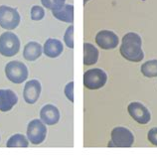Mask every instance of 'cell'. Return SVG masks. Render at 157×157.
Segmentation results:
<instances>
[{"mask_svg": "<svg viewBox=\"0 0 157 157\" xmlns=\"http://www.w3.org/2000/svg\"><path fill=\"white\" fill-rule=\"evenodd\" d=\"M119 51L124 59L134 63H138L144 58L142 40L140 36L134 32H129L123 36Z\"/></svg>", "mask_w": 157, "mask_h": 157, "instance_id": "6da1fadb", "label": "cell"}, {"mask_svg": "<svg viewBox=\"0 0 157 157\" xmlns=\"http://www.w3.org/2000/svg\"><path fill=\"white\" fill-rule=\"evenodd\" d=\"M20 40L14 33L5 32L0 36V54L4 57H13L19 52Z\"/></svg>", "mask_w": 157, "mask_h": 157, "instance_id": "7a4b0ae2", "label": "cell"}, {"mask_svg": "<svg viewBox=\"0 0 157 157\" xmlns=\"http://www.w3.org/2000/svg\"><path fill=\"white\" fill-rule=\"evenodd\" d=\"M5 75L10 82L21 84L28 78V69L19 61H11L5 67Z\"/></svg>", "mask_w": 157, "mask_h": 157, "instance_id": "3957f363", "label": "cell"}, {"mask_svg": "<svg viewBox=\"0 0 157 157\" xmlns=\"http://www.w3.org/2000/svg\"><path fill=\"white\" fill-rule=\"evenodd\" d=\"M134 142V136L125 127H115L111 130V140L109 147H131Z\"/></svg>", "mask_w": 157, "mask_h": 157, "instance_id": "277c9868", "label": "cell"}, {"mask_svg": "<svg viewBox=\"0 0 157 157\" xmlns=\"http://www.w3.org/2000/svg\"><path fill=\"white\" fill-rule=\"evenodd\" d=\"M107 80L106 74L101 69H92L84 74V86L89 90L102 88Z\"/></svg>", "mask_w": 157, "mask_h": 157, "instance_id": "5b68a950", "label": "cell"}, {"mask_svg": "<svg viewBox=\"0 0 157 157\" xmlns=\"http://www.w3.org/2000/svg\"><path fill=\"white\" fill-rule=\"evenodd\" d=\"M20 15L15 8L0 6V26L6 30H13L19 25Z\"/></svg>", "mask_w": 157, "mask_h": 157, "instance_id": "8992f818", "label": "cell"}, {"mask_svg": "<svg viewBox=\"0 0 157 157\" xmlns=\"http://www.w3.org/2000/svg\"><path fill=\"white\" fill-rule=\"evenodd\" d=\"M47 135V128L44 123L39 119H34L29 122L27 127V136L32 144L42 143Z\"/></svg>", "mask_w": 157, "mask_h": 157, "instance_id": "52a82bcc", "label": "cell"}, {"mask_svg": "<svg viewBox=\"0 0 157 157\" xmlns=\"http://www.w3.org/2000/svg\"><path fill=\"white\" fill-rule=\"evenodd\" d=\"M118 42V36L113 31L102 30L98 32L96 36V43L105 50H110V49L117 48Z\"/></svg>", "mask_w": 157, "mask_h": 157, "instance_id": "ba28073f", "label": "cell"}, {"mask_svg": "<svg viewBox=\"0 0 157 157\" xmlns=\"http://www.w3.org/2000/svg\"><path fill=\"white\" fill-rule=\"evenodd\" d=\"M127 110L130 114V117L137 121L140 124H146L150 121L151 115L148 109L140 102H131L128 105Z\"/></svg>", "mask_w": 157, "mask_h": 157, "instance_id": "9c48e42d", "label": "cell"}, {"mask_svg": "<svg viewBox=\"0 0 157 157\" xmlns=\"http://www.w3.org/2000/svg\"><path fill=\"white\" fill-rule=\"evenodd\" d=\"M41 94V84L39 81L32 80L26 82L25 88H24L23 97L27 104L33 105L38 101Z\"/></svg>", "mask_w": 157, "mask_h": 157, "instance_id": "30bf717a", "label": "cell"}, {"mask_svg": "<svg viewBox=\"0 0 157 157\" xmlns=\"http://www.w3.org/2000/svg\"><path fill=\"white\" fill-rule=\"evenodd\" d=\"M40 117L45 124L54 125L59 121L60 113L59 109L53 105H47L42 107L40 111Z\"/></svg>", "mask_w": 157, "mask_h": 157, "instance_id": "8fae6325", "label": "cell"}, {"mask_svg": "<svg viewBox=\"0 0 157 157\" xmlns=\"http://www.w3.org/2000/svg\"><path fill=\"white\" fill-rule=\"evenodd\" d=\"M18 98L11 90H0V110L8 111L17 104Z\"/></svg>", "mask_w": 157, "mask_h": 157, "instance_id": "7c38bea8", "label": "cell"}, {"mask_svg": "<svg viewBox=\"0 0 157 157\" xmlns=\"http://www.w3.org/2000/svg\"><path fill=\"white\" fill-rule=\"evenodd\" d=\"M44 54L49 58H57L63 53L64 47L60 40L48 39L44 44Z\"/></svg>", "mask_w": 157, "mask_h": 157, "instance_id": "4fadbf2b", "label": "cell"}, {"mask_svg": "<svg viewBox=\"0 0 157 157\" xmlns=\"http://www.w3.org/2000/svg\"><path fill=\"white\" fill-rule=\"evenodd\" d=\"M52 14L54 17L57 18L60 21L66 23L74 22V5L72 4H65L60 9L52 10Z\"/></svg>", "mask_w": 157, "mask_h": 157, "instance_id": "5bb4252c", "label": "cell"}, {"mask_svg": "<svg viewBox=\"0 0 157 157\" xmlns=\"http://www.w3.org/2000/svg\"><path fill=\"white\" fill-rule=\"evenodd\" d=\"M43 48L37 42H30L24 47L23 57L27 61H35L41 56Z\"/></svg>", "mask_w": 157, "mask_h": 157, "instance_id": "9a60e30c", "label": "cell"}, {"mask_svg": "<svg viewBox=\"0 0 157 157\" xmlns=\"http://www.w3.org/2000/svg\"><path fill=\"white\" fill-rule=\"evenodd\" d=\"M98 59V50L90 43L84 44V65H94Z\"/></svg>", "mask_w": 157, "mask_h": 157, "instance_id": "2e32d148", "label": "cell"}, {"mask_svg": "<svg viewBox=\"0 0 157 157\" xmlns=\"http://www.w3.org/2000/svg\"><path fill=\"white\" fill-rule=\"evenodd\" d=\"M141 73L147 78L157 77V60H150L141 66Z\"/></svg>", "mask_w": 157, "mask_h": 157, "instance_id": "e0dca14e", "label": "cell"}, {"mask_svg": "<svg viewBox=\"0 0 157 157\" xmlns=\"http://www.w3.org/2000/svg\"><path fill=\"white\" fill-rule=\"evenodd\" d=\"M6 146L7 147H28L29 142L24 135L14 134L8 139Z\"/></svg>", "mask_w": 157, "mask_h": 157, "instance_id": "ac0fdd59", "label": "cell"}, {"mask_svg": "<svg viewBox=\"0 0 157 157\" xmlns=\"http://www.w3.org/2000/svg\"><path fill=\"white\" fill-rule=\"evenodd\" d=\"M65 1L66 0H41L43 6L50 10L60 9L65 5Z\"/></svg>", "mask_w": 157, "mask_h": 157, "instance_id": "d6986e66", "label": "cell"}, {"mask_svg": "<svg viewBox=\"0 0 157 157\" xmlns=\"http://www.w3.org/2000/svg\"><path fill=\"white\" fill-rule=\"evenodd\" d=\"M45 16V11L41 6L34 5L31 9V19L34 21H39L42 20Z\"/></svg>", "mask_w": 157, "mask_h": 157, "instance_id": "ffe728a7", "label": "cell"}, {"mask_svg": "<svg viewBox=\"0 0 157 157\" xmlns=\"http://www.w3.org/2000/svg\"><path fill=\"white\" fill-rule=\"evenodd\" d=\"M64 41L69 48H71V49L74 48V26L73 25L68 27V29L66 30Z\"/></svg>", "mask_w": 157, "mask_h": 157, "instance_id": "44dd1931", "label": "cell"}, {"mask_svg": "<svg viewBox=\"0 0 157 157\" xmlns=\"http://www.w3.org/2000/svg\"><path fill=\"white\" fill-rule=\"evenodd\" d=\"M65 94L68 98L69 101H71L72 102L74 101V82H69L65 88Z\"/></svg>", "mask_w": 157, "mask_h": 157, "instance_id": "7402d4cb", "label": "cell"}, {"mask_svg": "<svg viewBox=\"0 0 157 157\" xmlns=\"http://www.w3.org/2000/svg\"><path fill=\"white\" fill-rule=\"evenodd\" d=\"M147 137H148V140L150 141V143L157 146V127H153V128H151L148 131Z\"/></svg>", "mask_w": 157, "mask_h": 157, "instance_id": "603a6c76", "label": "cell"}, {"mask_svg": "<svg viewBox=\"0 0 157 157\" xmlns=\"http://www.w3.org/2000/svg\"><path fill=\"white\" fill-rule=\"evenodd\" d=\"M88 1H90V0H84V4H86Z\"/></svg>", "mask_w": 157, "mask_h": 157, "instance_id": "cb8c5ba5", "label": "cell"}]
</instances>
